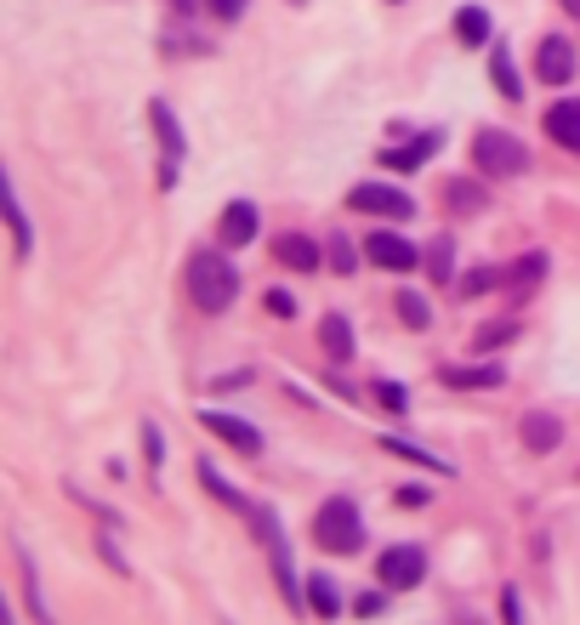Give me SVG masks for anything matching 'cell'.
Listing matches in <instances>:
<instances>
[{"label": "cell", "instance_id": "cell-27", "mask_svg": "<svg viewBox=\"0 0 580 625\" xmlns=\"http://www.w3.org/2000/svg\"><path fill=\"white\" fill-rule=\"evenodd\" d=\"M399 319H404L410 330H427V324H432V308H427V296L404 291V296H399Z\"/></svg>", "mask_w": 580, "mask_h": 625}, {"label": "cell", "instance_id": "cell-2", "mask_svg": "<svg viewBox=\"0 0 580 625\" xmlns=\"http://www.w3.org/2000/svg\"><path fill=\"white\" fill-rule=\"evenodd\" d=\"M313 541H319L324 552H336V557L359 552V541H364V517H359L353 495H330V501L313 512Z\"/></svg>", "mask_w": 580, "mask_h": 625}, {"label": "cell", "instance_id": "cell-29", "mask_svg": "<svg viewBox=\"0 0 580 625\" xmlns=\"http://www.w3.org/2000/svg\"><path fill=\"white\" fill-rule=\"evenodd\" d=\"M512 335H518V324H512V319H501V324H483V330H478V342H472V347H478V353H490V347H501V342H512Z\"/></svg>", "mask_w": 580, "mask_h": 625}, {"label": "cell", "instance_id": "cell-33", "mask_svg": "<svg viewBox=\"0 0 580 625\" xmlns=\"http://www.w3.org/2000/svg\"><path fill=\"white\" fill-rule=\"evenodd\" d=\"M206 7H211L222 23H239V18H246V0H206Z\"/></svg>", "mask_w": 580, "mask_h": 625}, {"label": "cell", "instance_id": "cell-5", "mask_svg": "<svg viewBox=\"0 0 580 625\" xmlns=\"http://www.w3.org/2000/svg\"><path fill=\"white\" fill-rule=\"evenodd\" d=\"M348 205H353V211H364V216H387V222L416 216V200H410V194H399V188H387V182H359L353 194H348Z\"/></svg>", "mask_w": 580, "mask_h": 625}, {"label": "cell", "instance_id": "cell-8", "mask_svg": "<svg viewBox=\"0 0 580 625\" xmlns=\"http://www.w3.org/2000/svg\"><path fill=\"white\" fill-rule=\"evenodd\" d=\"M536 74H541L547 85H569V80H574V46H569L563 34H547V40L536 46Z\"/></svg>", "mask_w": 580, "mask_h": 625}, {"label": "cell", "instance_id": "cell-26", "mask_svg": "<svg viewBox=\"0 0 580 625\" xmlns=\"http://www.w3.org/2000/svg\"><path fill=\"white\" fill-rule=\"evenodd\" d=\"M376 404L387 415H404L410 410V387H399V381H376Z\"/></svg>", "mask_w": 580, "mask_h": 625}, {"label": "cell", "instance_id": "cell-3", "mask_svg": "<svg viewBox=\"0 0 580 625\" xmlns=\"http://www.w3.org/2000/svg\"><path fill=\"white\" fill-rule=\"evenodd\" d=\"M472 165L483 177H523L529 171V149L512 131H478L472 137Z\"/></svg>", "mask_w": 580, "mask_h": 625}, {"label": "cell", "instance_id": "cell-14", "mask_svg": "<svg viewBox=\"0 0 580 625\" xmlns=\"http://www.w3.org/2000/svg\"><path fill=\"white\" fill-rule=\"evenodd\" d=\"M439 142H444L439 131H421L416 142H404V149H387V154H381V165H387V171H416L421 160L439 154Z\"/></svg>", "mask_w": 580, "mask_h": 625}, {"label": "cell", "instance_id": "cell-28", "mask_svg": "<svg viewBox=\"0 0 580 625\" xmlns=\"http://www.w3.org/2000/svg\"><path fill=\"white\" fill-rule=\"evenodd\" d=\"M7 205H12V239H18V256H29V245H34V228H29V216H23V205H18V194L7 188Z\"/></svg>", "mask_w": 580, "mask_h": 625}, {"label": "cell", "instance_id": "cell-10", "mask_svg": "<svg viewBox=\"0 0 580 625\" xmlns=\"http://www.w3.org/2000/svg\"><path fill=\"white\" fill-rule=\"evenodd\" d=\"M273 262L297 268V273H319V268H324V251L313 245L308 233H279V239H273Z\"/></svg>", "mask_w": 580, "mask_h": 625}, {"label": "cell", "instance_id": "cell-18", "mask_svg": "<svg viewBox=\"0 0 580 625\" xmlns=\"http://www.w3.org/2000/svg\"><path fill=\"white\" fill-rule=\"evenodd\" d=\"M490 80H496V91H501L507 103L523 98V85H518V69H512V52H507V46H496V52H490Z\"/></svg>", "mask_w": 580, "mask_h": 625}, {"label": "cell", "instance_id": "cell-21", "mask_svg": "<svg viewBox=\"0 0 580 625\" xmlns=\"http://www.w3.org/2000/svg\"><path fill=\"white\" fill-rule=\"evenodd\" d=\"M200 477H206V490H211V495H217V501H222V506H233V512H239V517H251V512H257V506H251V501H246V495H239V490H233V484H222V477H217V466H200Z\"/></svg>", "mask_w": 580, "mask_h": 625}, {"label": "cell", "instance_id": "cell-19", "mask_svg": "<svg viewBox=\"0 0 580 625\" xmlns=\"http://www.w3.org/2000/svg\"><path fill=\"white\" fill-rule=\"evenodd\" d=\"M308 586V608L319 614V619H336L342 614V597H336V581L330 574H313V581H302Z\"/></svg>", "mask_w": 580, "mask_h": 625}, {"label": "cell", "instance_id": "cell-20", "mask_svg": "<svg viewBox=\"0 0 580 625\" xmlns=\"http://www.w3.org/2000/svg\"><path fill=\"white\" fill-rule=\"evenodd\" d=\"M149 114H154V131H160V149H166V160H182V154H188V142H182V125H177V114H171L166 103H154Z\"/></svg>", "mask_w": 580, "mask_h": 625}, {"label": "cell", "instance_id": "cell-36", "mask_svg": "<svg viewBox=\"0 0 580 625\" xmlns=\"http://www.w3.org/2000/svg\"><path fill=\"white\" fill-rule=\"evenodd\" d=\"M563 7H569V12H574V18H580V0H563Z\"/></svg>", "mask_w": 580, "mask_h": 625}, {"label": "cell", "instance_id": "cell-24", "mask_svg": "<svg viewBox=\"0 0 580 625\" xmlns=\"http://www.w3.org/2000/svg\"><path fill=\"white\" fill-rule=\"evenodd\" d=\"M456 245H450V239H432V245H427V273L432 279H456Z\"/></svg>", "mask_w": 580, "mask_h": 625}, {"label": "cell", "instance_id": "cell-35", "mask_svg": "<svg viewBox=\"0 0 580 625\" xmlns=\"http://www.w3.org/2000/svg\"><path fill=\"white\" fill-rule=\"evenodd\" d=\"M381 608H387L381 592H364V597H359V614H381Z\"/></svg>", "mask_w": 580, "mask_h": 625}, {"label": "cell", "instance_id": "cell-9", "mask_svg": "<svg viewBox=\"0 0 580 625\" xmlns=\"http://www.w3.org/2000/svg\"><path fill=\"white\" fill-rule=\"evenodd\" d=\"M217 239H222V251L251 245V239H257V205H251V200L222 205V216H217Z\"/></svg>", "mask_w": 580, "mask_h": 625}, {"label": "cell", "instance_id": "cell-34", "mask_svg": "<svg viewBox=\"0 0 580 625\" xmlns=\"http://www.w3.org/2000/svg\"><path fill=\"white\" fill-rule=\"evenodd\" d=\"M393 501H399V506H427V501H432V495H427V490H421V484H410V490H399V495H393Z\"/></svg>", "mask_w": 580, "mask_h": 625}, {"label": "cell", "instance_id": "cell-11", "mask_svg": "<svg viewBox=\"0 0 580 625\" xmlns=\"http://www.w3.org/2000/svg\"><path fill=\"white\" fill-rule=\"evenodd\" d=\"M518 438H523V450L547 455V450H558V444H563V421H558V415H547V410H529V415L518 421Z\"/></svg>", "mask_w": 580, "mask_h": 625}, {"label": "cell", "instance_id": "cell-13", "mask_svg": "<svg viewBox=\"0 0 580 625\" xmlns=\"http://www.w3.org/2000/svg\"><path fill=\"white\" fill-rule=\"evenodd\" d=\"M319 342H324L330 364H348L353 359V324H348V313H324L319 319Z\"/></svg>", "mask_w": 580, "mask_h": 625}, {"label": "cell", "instance_id": "cell-38", "mask_svg": "<svg viewBox=\"0 0 580 625\" xmlns=\"http://www.w3.org/2000/svg\"><path fill=\"white\" fill-rule=\"evenodd\" d=\"M290 7H302V0H290Z\"/></svg>", "mask_w": 580, "mask_h": 625}, {"label": "cell", "instance_id": "cell-30", "mask_svg": "<svg viewBox=\"0 0 580 625\" xmlns=\"http://www.w3.org/2000/svg\"><path fill=\"white\" fill-rule=\"evenodd\" d=\"M330 268L336 273H353V245H348L342 233H330Z\"/></svg>", "mask_w": 580, "mask_h": 625}, {"label": "cell", "instance_id": "cell-6", "mask_svg": "<svg viewBox=\"0 0 580 625\" xmlns=\"http://www.w3.org/2000/svg\"><path fill=\"white\" fill-rule=\"evenodd\" d=\"M364 256H370L376 268H387V273H410V268H421V262H427V256L410 245V239L387 233V228H376V233L364 239Z\"/></svg>", "mask_w": 580, "mask_h": 625}, {"label": "cell", "instance_id": "cell-1", "mask_svg": "<svg viewBox=\"0 0 580 625\" xmlns=\"http://www.w3.org/2000/svg\"><path fill=\"white\" fill-rule=\"evenodd\" d=\"M239 296V268L222 251H193L188 256V302L200 313H228Z\"/></svg>", "mask_w": 580, "mask_h": 625}, {"label": "cell", "instance_id": "cell-37", "mask_svg": "<svg viewBox=\"0 0 580 625\" xmlns=\"http://www.w3.org/2000/svg\"><path fill=\"white\" fill-rule=\"evenodd\" d=\"M177 7H182V12H188V7H193V0H177Z\"/></svg>", "mask_w": 580, "mask_h": 625}, {"label": "cell", "instance_id": "cell-16", "mask_svg": "<svg viewBox=\"0 0 580 625\" xmlns=\"http://www.w3.org/2000/svg\"><path fill=\"white\" fill-rule=\"evenodd\" d=\"M444 205L456 211V216H478L483 205H490V194H483L478 182H467V177H456L450 188H444Z\"/></svg>", "mask_w": 580, "mask_h": 625}, {"label": "cell", "instance_id": "cell-25", "mask_svg": "<svg viewBox=\"0 0 580 625\" xmlns=\"http://www.w3.org/2000/svg\"><path fill=\"white\" fill-rule=\"evenodd\" d=\"M496 284H507V268H478L461 279V296H483V291H496Z\"/></svg>", "mask_w": 580, "mask_h": 625}, {"label": "cell", "instance_id": "cell-23", "mask_svg": "<svg viewBox=\"0 0 580 625\" xmlns=\"http://www.w3.org/2000/svg\"><path fill=\"white\" fill-rule=\"evenodd\" d=\"M381 450H387V455H404V461H421L427 472H450L439 455H427V450H421V444H410V438H381Z\"/></svg>", "mask_w": 580, "mask_h": 625}, {"label": "cell", "instance_id": "cell-7", "mask_svg": "<svg viewBox=\"0 0 580 625\" xmlns=\"http://www.w3.org/2000/svg\"><path fill=\"white\" fill-rule=\"evenodd\" d=\"M200 426H206V432H217L222 444H233L239 455H262V432H257L251 421L228 415V410H200Z\"/></svg>", "mask_w": 580, "mask_h": 625}, {"label": "cell", "instance_id": "cell-17", "mask_svg": "<svg viewBox=\"0 0 580 625\" xmlns=\"http://www.w3.org/2000/svg\"><path fill=\"white\" fill-rule=\"evenodd\" d=\"M456 40L461 46H490V12H483V7H461L456 12Z\"/></svg>", "mask_w": 580, "mask_h": 625}, {"label": "cell", "instance_id": "cell-31", "mask_svg": "<svg viewBox=\"0 0 580 625\" xmlns=\"http://www.w3.org/2000/svg\"><path fill=\"white\" fill-rule=\"evenodd\" d=\"M262 308H268L273 319H297V296H290V291H268Z\"/></svg>", "mask_w": 580, "mask_h": 625}, {"label": "cell", "instance_id": "cell-22", "mask_svg": "<svg viewBox=\"0 0 580 625\" xmlns=\"http://www.w3.org/2000/svg\"><path fill=\"white\" fill-rule=\"evenodd\" d=\"M541 273H547V256L529 251V256H518V262L507 268V284H512V291H529V284H536Z\"/></svg>", "mask_w": 580, "mask_h": 625}, {"label": "cell", "instance_id": "cell-4", "mask_svg": "<svg viewBox=\"0 0 580 625\" xmlns=\"http://www.w3.org/2000/svg\"><path fill=\"white\" fill-rule=\"evenodd\" d=\"M421 574H427V552H421V546H387V552L376 557V581H381L387 592H410Z\"/></svg>", "mask_w": 580, "mask_h": 625}, {"label": "cell", "instance_id": "cell-15", "mask_svg": "<svg viewBox=\"0 0 580 625\" xmlns=\"http://www.w3.org/2000/svg\"><path fill=\"white\" fill-rule=\"evenodd\" d=\"M439 381H444V387H501L507 370L501 364H444Z\"/></svg>", "mask_w": 580, "mask_h": 625}, {"label": "cell", "instance_id": "cell-32", "mask_svg": "<svg viewBox=\"0 0 580 625\" xmlns=\"http://www.w3.org/2000/svg\"><path fill=\"white\" fill-rule=\"evenodd\" d=\"M142 444H149V466H160V461H166V438H160V426H154V421L142 426Z\"/></svg>", "mask_w": 580, "mask_h": 625}, {"label": "cell", "instance_id": "cell-12", "mask_svg": "<svg viewBox=\"0 0 580 625\" xmlns=\"http://www.w3.org/2000/svg\"><path fill=\"white\" fill-rule=\"evenodd\" d=\"M547 137L558 142V149L580 154V98H563V103L547 109Z\"/></svg>", "mask_w": 580, "mask_h": 625}]
</instances>
